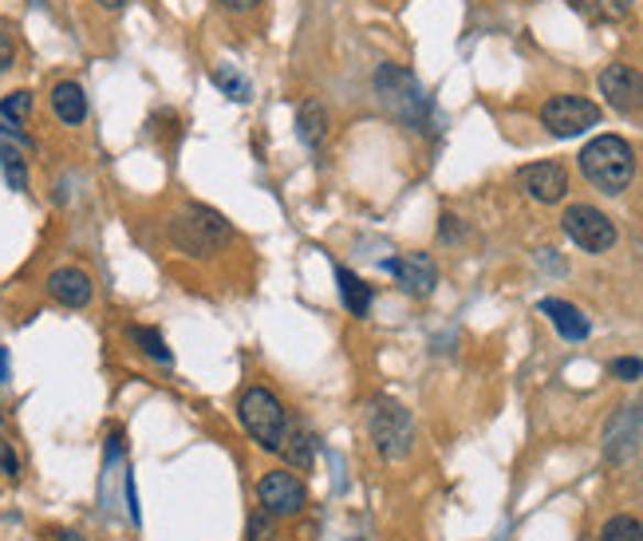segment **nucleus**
<instances>
[{
    "instance_id": "obj_1",
    "label": "nucleus",
    "mask_w": 643,
    "mask_h": 541,
    "mask_svg": "<svg viewBox=\"0 0 643 541\" xmlns=\"http://www.w3.org/2000/svg\"><path fill=\"white\" fill-rule=\"evenodd\" d=\"M166 234L186 257H214L233 241V226L221 218L218 209L201 206V202H186L171 214Z\"/></svg>"
},
{
    "instance_id": "obj_2",
    "label": "nucleus",
    "mask_w": 643,
    "mask_h": 541,
    "mask_svg": "<svg viewBox=\"0 0 643 541\" xmlns=\"http://www.w3.org/2000/svg\"><path fill=\"white\" fill-rule=\"evenodd\" d=\"M580 174H585L600 194H624L635 178V151L620 134H600L580 151Z\"/></svg>"
},
{
    "instance_id": "obj_3",
    "label": "nucleus",
    "mask_w": 643,
    "mask_h": 541,
    "mask_svg": "<svg viewBox=\"0 0 643 541\" xmlns=\"http://www.w3.org/2000/svg\"><path fill=\"white\" fill-rule=\"evenodd\" d=\"M375 96H379V104L395 115L399 123L426 131V123H431V99H426V91L418 87V79L411 76L407 67H399V64L379 67L375 72Z\"/></svg>"
},
{
    "instance_id": "obj_4",
    "label": "nucleus",
    "mask_w": 643,
    "mask_h": 541,
    "mask_svg": "<svg viewBox=\"0 0 643 541\" xmlns=\"http://www.w3.org/2000/svg\"><path fill=\"white\" fill-rule=\"evenodd\" d=\"M368 435L375 443V451L388 463H399V458L411 455V446H415V419L403 403L395 399H375L368 408Z\"/></svg>"
},
{
    "instance_id": "obj_5",
    "label": "nucleus",
    "mask_w": 643,
    "mask_h": 541,
    "mask_svg": "<svg viewBox=\"0 0 643 541\" xmlns=\"http://www.w3.org/2000/svg\"><path fill=\"white\" fill-rule=\"evenodd\" d=\"M241 411V428L249 431L257 446H265V451H281L284 443V431H288V411L284 403L273 396L269 388H249L237 403Z\"/></svg>"
},
{
    "instance_id": "obj_6",
    "label": "nucleus",
    "mask_w": 643,
    "mask_h": 541,
    "mask_svg": "<svg viewBox=\"0 0 643 541\" xmlns=\"http://www.w3.org/2000/svg\"><path fill=\"white\" fill-rule=\"evenodd\" d=\"M560 229H565L568 241H577L585 253H608L615 246V221L608 218L604 209L577 202L560 214Z\"/></svg>"
},
{
    "instance_id": "obj_7",
    "label": "nucleus",
    "mask_w": 643,
    "mask_h": 541,
    "mask_svg": "<svg viewBox=\"0 0 643 541\" xmlns=\"http://www.w3.org/2000/svg\"><path fill=\"white\" fill-rule=\"evenodd\" d=\"M600 123V107L585 96H553L541 107V127L557 139H573V134H585L588 127Z\"/></svg>"
},
{
    "instance_id": "obj_8",
    "label": "nucleus",
    "mask_w": 643,
    "mask_h": 541,
    "mask_svg": "<svg viewBox=\"0 0 643 541\" xmlns=\"http://www.w3.org/2000/svg\"><path fill=\"white\" fill-rule=\"evenodd\" d=\"M257 502H261V510L273 513V518H293V513H301L304 502H308V490H304L301 478L288 475V470H269V475L257 483Z\"/></svg>"
},
{
    "instance_id": "obj_9",
    "label": "nucleus",
    "mask_w": 643,
    "mask_h": 541,
    "mask_svg": "<svg viewBox=\"0 0 643 541\" xmlns=\"http://www.w3.org/2000/svg\"><path fill=\"white\" fill-rule=\"evenodd\" d=\"M600 96L620 115L643 111V76L632 64H608L600 72Z\"/></svg>"
},
{
    "instance_id": "obj_10",
    "label": "nucleus",
    "mask_w": 643,
    "mask_h": 541,
    "mask_svg": "<svg viewBox=\"0 0 643 541\" xmlns=\"http://www.w3.org/2000/svg\"><path fill=\"white\" fill-rule=\"evenodd\" d=\"M517 182L521 191L530 194L533 202H541V206H557L568 194V171L560 162H530V166L517 171Z\"/></svg>"
},
{
    "instance_id": "obj_11",
    "label": "nucleus",
    "mask_w": 643,
    "mask_h": 541,
    "mask_svg": "<svg viewBox=\"0 0 643 541\" xmlns=\"http://www.w3.org/2000/svg\"><path fill=\"white\" fill-rule=\"evenodd\" d=\"M383 269H388V273L395 277L399 285L407 289L411 296H431L435 293V285H438V266L426 253L391 257V261H383Z\"/></svg>"
},
{
    "instance_id": "obj_12",
    "label": "nucleus",
    "mask_w": 643,
    "mask_h": 541,
    "mask_svg": "<svg viewBox=\"0 0 643 541\" xmlns=\"http://www.w3.org/2000/svg\"><path fill=\"white\" fill-rule=\"evenodd\" d=\"M47 293H52V301L64 304V309H87L95 296V285L91 277L84 273V269L76 266H64L56 269V273L47 277Z\"/></svg>"
},
{
    "instance_id": "obj_13",
    "label": "nucleus",
    "mask_w": 643,
    "mask_h": 541,
    "mask_svg": "<svg viewBox=\"0 0 643 541\" xmlns=\"http://www.w3.org/2000/svg\"><path fill=\"white\" fill-rule=\"evenodd\" d=\"M541 313L549 316L553 328H557V333L565 336V340H588V333H592V324H588V316L580 313L577 304L557 301V296L541 301Z\"/></svg>"
},
{
    "instance_id": "obj_14",
    "label": "nucleus",
    "mask_w": 643,
    "mask_h": 541,
    "mask_svg": "<svg viewBox=\"0 0 643 541\" xmlns=\"http://www.w3.org/2000/svg\"><path fill=\"white\" fill-rule=\"evenodd\" d=\"M52 111L64 127H79L87 119V91L76 84V79H59L52 87Z\"/></svg>"
},
{
    "instance_id": "obj_15",
    "label": "nucleus",
    "mask_w": 643,
    "mask_h": 541,
    "mask_svg": "<svg viewBox=\"0 0 643 541\" xmlns=\"http://www.w3.org/2000/svg\"><path fill=\"white\" fill-rule=\"evenodd\" d=\"M281 455L288 458V466H301V470H308L316 458V435L308 428H288L284 431V443H281Z\"/></svg>"
},
{
    "instance_id": "obj_16",
    "label": "nucleus",
    "mask_w": 643,
    "mask_h": 541,
    "mask_svg": "<svg viewBox=\"0 0 643 541\" xmlns=\"http://www.w3.org/2000/svg\"><path fill=\"white\" fill-rule=\"evenodd\" d=\"M336 281H340L344 309H348L351 316H368L375 293H371V285H363V277H356L351 269H336Z\"/></svg>"
},
{
    "instance_id": "obj_17",
    "label": "nucleus",
    "mask_w": 643,
    "mask_h": 541,
    "mask_svg": "<svg viewBox=\"0 0 643 541\" xmlns=\"http://www.w3.org/2000/svg\"><path fill=\"white\" fill-rule=\"evenodd\" d=\"M296 134H301L304 147H320L324 134H328V107L308 99V104L301 107V115H296Z\"/></svg>"
},
{
    "instance_id": "obj_18",
    "label": "nucleus",
    "mask_w": 643,
    "mask_h": 541,
    "mask_svg": "<svg viewBox=\"0 0 643 541\" xmlns=\"http://www.w3.org/2000/svg\"><path fill=\"white\" fill-rule=\"evenodd\" d=\"M127 336H131V340L139 344V348L146 351L151 360H159V364H171L174 360L171 348H166V340L159 336V328H142V324H131V328H127Z\"/></svg>"
},
{
    "instance_id": "obj_19",
    "label": "nucleus",
    "mask_w": 643,
    "mask_h": 541,
    "mask_svg": "<svg viewBox=\"0 0 643 541\" xmlns=\"http://www.w3.org/2000/svg\"><path fill=\"white\" fill-rule=\"evenodd\" d=\"M600 541H643V522L632 513H615L600 530Z\"/></svg>"
},
{
    "instance_id": "obj_20",
    "label": "nucleus",
    "mask_w": 643,
    "mask_h": 541,
    "mask_svg": "<svg viewBox=\"0 0 643 541\" xmlns=\"http://www.w3.org/2000/svg\"><path fill=\"white\" fill-rule=\"evenodd\" d=\"M0 171H4V182H9L12 191H29V166H24L17 147L0 143Z\"/></svg>"
},
{
    "instance_id": "obj_21",
    "label": "nucleus",
    "mask_w": 643,
    "mask_h": 541,
    "mask_svg": "<svg viewBox=\"0 0 643 541\" xmlns=\"http://www.w3.org/2000/svg\"><path fill=\"white\" fill-rule=\"evenodd\" d=\"M214 84H218L233 104H249V99H253L249 96V79L237 76L233 67H218V72H214Z\"/></svg>"
},
{
    "instance_id": "obj_22",
    "label": "nucleus",
    "mask_w": 643,
    "mask_h": 541,
    "mask_svg": "<svg viewBox=\"0 0 643 541\" xmlns=\"http://www.w3.org/2000/svg\"><path fill=\"white\" fill-rule=\"evenodd\" d=\"M0 115H4L9 123H24L32 115V91H9V96L0 99Z\"/></svg>"
},
{
    "instance_id": "obj_23",
    "label": "nucleus",
    "mask_w": 643,
    "mask_h": 541,
    "mask_svg": "<svg viewBox=\"0 0 643 541\" xmlns=\"http://www.w3.org/2000/svg\"><path fill=\"white\" fill-rule=\"evenodd\" d=\"M580 12H588V17H600V20H620L632 12V0H592V4H585Z\"/></svg>"
},
{
    "instance_id": "obj_24",
    "label": "nucleus",
    "mask_w": 643,
    "mask_h": 541,
    "mask_svg": "<svg viewBox=\"0 0 643 541\" xmlns=\"http://www.w3.org/2000/svg\"><path fill=\"white\" fill-rule=\"evenodd\" d=\"M249 541H276V522L269 510L249 513Z\"/></svg>"
},
{
    "instance_id": "obj_25",
    "label": "nucleus",
    "mask_w": 643,
    "mask_h": 541,
    "mask_svg": "<svg viewBox=\"0 0 643 541\" xmlns=\"http://www.w3.org/2000/svg\"><path fill=\"white\" fill-rule=\"evenodd\" d=\"M20 475V458L17 451H12V443L4 435H0V483H9V478Z\"/></svg>"
},
{
    "instance_id": "obj_26",
    "label": "nucleus",
    "mask_w": 643,
    "mask_h": 541,
    "mask_svg": "<svg viewBox=\"0 0 643 541\" xmlns=\"http://www.w3.org/2000/svg\"><path fill=\"white\" fill-rule=\"evenodd\" d=\"M612 376H615V380H624V383L640 380V376H643V360H635V356H624V360H612Z\"/></svg>"
},
{
    "instance_id": "obj_27",
    "label": "nucleus",
    "mask_w": 643,
    "mask_h": 541,
    "mask_svg": "<svg viewBox=\"0 0 643 541\" xmlns=\"http://www.w3.org/2000/svg\"><path fill=\"white\" fill-rule=\"evenodd\" d=\"M12 64H17V40L9 29H0V72H9Z\"/></svg>"
},
{
    "instance_id": "obj_28",
    "label": "nucleus",
    "mask_w": 643,
    "mask_h": 541,
    "mask_svg": "<svg viewBox=\"0 0 643 541\" xmlns=\"http://www.w3.org/2000/svg\"><path fill=\"white\" fill-rule=\"evenodd\" d=\"M218 4H221L226 12H233V17H246V12H257V9H261L265 0H218Z\"/></svg>"
},
{
    "instance_id": "obj_29",
    "label": "nucleus",
    "mask_w": 643,
    "mask_h": 541,
    "mask_svg": "<svg viewBox=\"0 0 643 541\" xmlns=\"http://www.w3.org/2000/svg\"><path fill=\"white\" fill-rule=\"evenodd\" d=\"M438 234H443V241H458L466 229H462V221H458L455 214H443V226H438Z\"/></svg>"
},
{
    "instance_id": "obj_30",
    "label": "nucleus",
    "mask_w": 643,
    "mask_h": 541,
    "mask_svg": "<svg viewBox=\"0 0 643 541\" xmlns=\"http://www.w3.org/2000/svg\"><path fill=\"white\" fill-rule=\"evenodd\" d=\"M99 9H107V12H119V9H127V0H95Z\"/></svg>"
},
{
    "instance_id": "obj_31",
    "label": "nucleus",
    "mask_w": 643,
    "mask_h": 541,
    "mask_svg": "<svg viewBox=\"0 0 643 541\" xmlns=\"http://www.w3.org/2000/svg\"><path fill=\"white\" fill-rule=\"evenodd\" d=\"M9 380V348H0V383Z\"/></svg>"
},
{
    "instance_id": "obj_32",
    "label": "nucleus",
    "mask_w": 643,
    "mask_h": 541,
    "mask_svg": "<svg viewBox=\"0 0 643 541\" xmlns=\"http://www.w3.org/2000/svg\"><path fill=\"white\" fill-rule=\"evenodd\" d=\"M56 541H84V538H79V533H59Z\"/></svg>"
}]
</instances>
